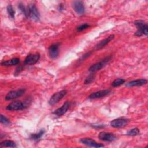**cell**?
<instances>
[{"instance_id": "obj_1", "label": "cell", "mask_w": 148, "mask_h": 148, "mask_svg": "<svg viewBox=\"0 0 148 148\" xmlns=\"http://www.w3.org/2000/svg\"><path fill=\"white\" fill-rule=\"evenodd\" d=\"M138 30L135 32V35L140 36L142 35H147L148 33V26L147 24L142 20H136L134 22Z\"/></svg>"}, {"instance_id": "obj_2", "label": "cell", "mask_w": 148, "mask_h": 148, "mask_svg": "<svg viewBox=\"0 0 148 148\" xmlns=\"http://www.w3.org/2000/svg\"><path fill=\"white\" fill-rule=\"evenodd\" d=\"M29 105L27 102H22L20 101H16L10 103L7 106L6 109L10 111H15L23 110L26 108Z\"/></svg>"}, {"instance_id": "obj_3", "label": "cell", "mask_w": 148, "mask_h": 148, "mask_svg": "<svg viewBox=\"0 0 148 148\" xmlns=\"http://www.w3.org/2000/svg\"><path fill=\"white\" fill-rule=\"evenodd\" d=\"M28 17L34 21H38L40 18V14L36 6L34 4L29 5L28 7Z\"/></svg>"}, {"instance_id": "obj_4", "label": "cell", "mask_w": 148, "mask_h": 148, "mask_svg": "<svg viewBox=\"0 0 148 148\" xmlns=\"http://www.w3.org/2000/svg\"><path fill=\"white\" fill-rule=\"evenodd\" d=\"M111 58H112V57H110V56L107 57L105 59L102 60V61L93 64L89 68V71L90 72L94 73V72H95L96 71H98L100 70L101 69L103 68L108 63V62L110 60Z\"/></svg>"}, {"instance_id": "obj_5", "label": "cell", "mask_w": 148, "mask_h": 148, "mask_svg": "<svg viewBox=\"0 0 148 148\" xmlns=\"http://www.w3.org/2000/svg\"><path fill=\"white\" fill-rule=\"evenodd\" d=\"M67 93L66 90H64L54 93L50 98L49 104L50 105H54L58 103Z\"/></svg>"}, {"instance_id": "obj_6", "label": "cell", "mask_w": 148, "mask_h": 148, "mask_svg": "<svg viewBox=\"0 0 148 148\" xmlns=\"http://www.w3.org/2000/svg\"><path fill=\"white\" fill-rule=\"evenodd\" d=\"M39 58H40V54L39 53L30 54L26 57L24 61V65H32L36 64L38 61Z\"/></svg>"}, {"instance_id": "obj_7", "label": "cell", "mask_w": 148, "mask_h": 148, "mask_svg": "<svg viewBox=\"0 0 148 148\" xmlns=\"http://www.w3.org/2000/svg\"><path fill=\"white\" fill-rule=\"evenodd\" d=\"M80 142L83 143V145H85L86 146H90V147H97V148H99V147H104V145L101 144V143H97V142H95L94 140H93L91 138H82L80 140Z\"/></svg>"}, {"instance_id": "obj_8", "label": "cell", "mask_w": 148, "mask_h": 148, "mask_svg": "<svg viewBox=\"0 0 148 148\" xmlns=\"http://www.w3.org/2000/svg\"><path fill=\"white\" fill-rule=\"evenodd\" d=\"M72 7L74 10L78 14H83L85 12V7L84 3L81 1H75L72 2Z\"/></svg>"}, {"instance_id": "obj_9", "label": "cell", "mask_w": 148, "mask_h": 148, "mask_svg": "<svg viewBox=\"0 0 148 148\" xmlns=\"http://www.w3.org/2000/svg\"><path fill=\"white\" fill-rule=\"evenodd\" d=\"M128 121L129 120L127 119L118 118L112 120L110 123V125L113 128H122L128 124Z\"/></svg>"}, {"instance_id": "obj_10", "label": "cell", "mask_w": 148, "mask_h": 148, "mask_svg": "<svg viewBox=\"0 0 148 148\" xmlns=\"http://www.w3.org/2000/svg\"><path fill=\"white\" fill-rule=\"evenodd\" d=\"M59 46L60 43H57L51 45L48 49L49 54L51 58L55 59L57 58L59 54Z\"/></svg>"}, {"instance_id": "obj_11", "label": "cell", "mask_w": 148, "mask_h": 148, "mask_svg": "<svg viewBox=\"0 0 148 148\" xmlns=\"http://www.w3.org/2000/svg\"><path fill=\"white\" fill-rule=\"evenodd\" d=\"M25 92V89H19L9 91L5 96L6 100H12L22 95Z\"/></svg>"}, {"instance_id": "obj_12", "label": "cell", "mask_w": 148, "mask_h": 148, "mask_svg": "<svg viewBox=\"0 0 148 148\" xmlns=\"http://www.w3.org/2000/svg\"><path fill=\"white\" fill-rule=\"evenodd\" d=\"M98 138L100 140L106 141V142H112L116 139V137L113 134L110 133V132H106L104 131L101 132L99 134Z\"/></svg>"}, {"instance_id": "obj_13", "label": "cell", "mask_w": 148, "mask_h": 148, "mask_svg": "<svg viewBox=\"0 0 148 148\" xmlns=\"http://www.w3.org/2000/svg\"><path fill=\"white\" fill-rule=\"evenodd\" d=\"M69 106H70V103L68 101H66L62 105L61 107L56 109L53 112V114L57 116H62L63 114H64L67 112Z\"/></svg>"}, {"instance_id": "obj_14", "label": "cell", "mask_w": 148, "mask_h": 148, "mask_svg": "<svg viewBox=\"0 0 148 148\" xmlns=\"http://www.w3.org/2000/svg\"><path fill=\"white\" fill-rule=\"evenodd\" d=\"M110 91L109 90H101L95 92H93L91 94L88 98L90 99H97V98H102L107 95H108L110 93Z\"/></svg>"}, {"instance_id": "obj_15", "label": "cell", "mask_w": 148, "mask_h": 148, "mask_svg": "<svg viewBox=\"0 0 148 148\" xmlns=\"http://www.w3.org/2000/svg\"><path fill=\"white\" fill-rule=\"evenodd\" d=\"M147 82V80L145 79H137L135 80H132L131 82H129L127 83L125 86L128 87H135V86H140L144 85L146 84Z\"/></svg>"}, {"instance_id": "obj_16", "label": "cell", "mask_w": 148, "mask_h": 148, "mask_svg": "<svg viewBox=\"0 0 148 148\" xmlns=\"http://www.w3.org/2000/svg\"><path fill=\"white\" fill-rule=\"evenodd\" d=\"M114 37V35H109L107 38L103 39V40L101 41L99 43L97 44V45L95 46L96 50H99L102 48H103L104 46H105L108 43H109Z\"/></svg>"}, {"instance_id": "obj_17", "label": "cell", "mask_w": 148, "mask_h": 148, "mask_svg": "<svg viewBox=\"0 0 148 148\" xmlns=\"http://www.w3.org/2000/svg\"><path fill=\"white\" fill-rule=\"evenodd\" d=\"M20 62V59L18 58H12L5 61H3L1 62V65L2 66H12V65H15Z\"/></svg>"}, {"instance_id": "obj_18", "label": "cell", "mask_w": 148, "mask_h": 148, "mask_svg": "<svg viewBox=\"0 0 148 148\" xmlns=\"http://www.w3.org/2000/svg\"><path fill=\"white\" fill-rule=\"evenodd\" d=\"M16 144L12 140H6L1 142L0 143V147H16Z\"/></svg>"}, {"instance_id": "obj_19", "label": "cell", "mask_w": 148, "mask_h": 148, "mask_svg": "<svg viewBox=\"0 0 148 148\" xmlns=\"http://www.w3.org/2000/svg\"><path fill=\"white\" fill-rule=\"evenodd\" d=\"M45 131L43 130H40L39 132L38 133H36V134H32L30 136V138L32 140H37L38 139H39L44 134Z\"/></svg>"}, {"instance_id": "obj_20", "label": "cell", "mask_w": 148, "mask_h": 148, "mask_svg": "<svg viewBox=\"0 0 148 148\" xmlns=\"http://www.w3.org/2000/svg\"><path fill=\"white\" fill-rule=\"evenodd\" d=\"M7 12L9 16V17L11 18H14V16H15V10L13 6L11 5H8L7 6Z\"/></svg>"}, {"instance_id": "obj_21", "label": "cell", "mask_w": 148, "mask_h": 148, "mask_svg": "<svg viewBox=\"0 0 148 148\" xmlns=\"http://www.w3.org/2000/svg\"><path fill=\"white\" fill-rule=\"evenodd\" d=\"M125 82V80L121 78H118L117 79H115L112 83V86L113 87H118L121 84H123Z\"/></svg>"}, {"instance_id": "obj_22", "label": "cell", "mask_w": 148, "mask_h": 148, "mask_svg": "<svg viewBox=\"0 0 148 148\" xmlns=\"http://www.w3.org/2000/svg\"><path fill=\"white\" fill-rule=\"evenodd\" d=\"M139 130L137 128H134L127 132V135L128 136H136L139 134Z\"/></svg>"}, {"instance_id": "obj_23", "label": "cell", "mask_w": 148, "mask_h": 148, "mask_svg": "<svg viewBox=\"0 0 148 148\" xmlns=\"http://www.w3.org/2000/svg\"><path fill=\"white\" fill-rule=\"evenodd\" d=\"M18 8H19L20 10L21 11V12L24 14V15L27 18V17H28V9H27V7L24 6V5L23 3H20L19 5H18Z\"/></svg>"}, {"instance_id": "obj_24", "label": "cell", "mask_w": 148, "mask_h": 148, "mask_svg": "<svg viewBox=\"0 0 148 148\" xmlns=\"http://www.w3.org/2000/svg\"><path fill=\"white\" fill-rule=\"evenodd\" d=\"M0 121L1 123L5 124V125H8L10 124V121L9 120V119L8 118H6L5 116H4L3 115L1 114V118H0Z\"/></svg>"}, {"instance_id": "obj_25", "label": "cell", "mask_w": 148, "mask_h": 148, "mask_svg": "<svg viewBox=\"0 0 148 148\" xmlns=\"http://www.w3.org/2000/svg\"><path fill=\"white\" fill-rule=\"evenodd\" d=\"M94 77H95V75H94V74L93 73H92L91 74H90V75L86 79V80H85V81H84V83H85V84H88V83H91V82L94 80Z\"/></svg>"}, {"instance_id": "obj_26", "label": "cell", "mask_w": 148, "mask_h": 148, "mask_svg": "<svg viewBox=\"0 0 148 148\" xmlns=\"http://www.w3.org/2000/svg\"><path fill=\"white\" fill-rule=\"evenodd\" d=\"M89 27H90L89 24H88L87 23H85V24H83L80 25L79 27H78L77 28V31H82L87 29Z\"/></svg>"}, {"instance_id": "obj_27", "label": "cell", "mask_w": 148, "mask_h": 148, "mask_svg": "<svg viewBox=\"0 0 148 148\" xmlns=\"http://www.w3.org/2000/svg\"><path fill=\"white\" fill-rule=\"evenodd\" d=\"M103 127H104V125H94V128H103Z\"/></svg>"}]
</instances>
